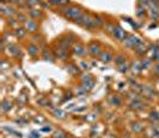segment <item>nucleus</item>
<instances>
[{"instance_id": "f257e3e1", "label": "nucleus", "mask_w": 159, "mask_h": 138, "mask_svg": "<svg viewBox=\"0 0 159 138\" xmlns=\"http://www.w3.org/2000/svg\"><path fill=\"white\" fill-rule=\"evenodd\" d=\"M85 12V10L81 7L80 5H74V4H71L66 7L61 8L60 10V16L62 17L66 20H70V22H73L75 23L80 17L83 16V13Z\"/></svg>"}, {"instance_id": "f03ea898", "label": "nucleus", "mask_w": 159, "mask_h": 138, "mask_svg": "<svg viewBox=\"0 0 159 138\" xmlns=\"http://www.w3.org/2000/svg\"><path fill=\"white\" fill-rule=\"evenodd\" d=\"M75 24L81 26L83 29L90 30V31L98 30L97 29V24H96V15L91 13V12H88V11H85L83 13V16L75 22Z\"/></svg>"}, {"instance_id": "7ed1b4c3", "label": "nucleus", "mask_w": 159, "mask_h": 138, "mask_svg": "<svg viewBox=\"0 0 159 138\" xmlns=\"http://www.w3.org/2000/svg\"><path fill=\"white\" fill-rule=\"evenodd\" d=\"M86 48H88L89 55L91 57H97V58H98V56L102 54V51L104 50L102 43L99 41H97V40H91L86 44Z\"/></svg>"}, {"instance_id": "20e7f679", "label": "nucleus", "mask_w": 159, "mask_h": 138, "mask_svg": "<svg viewBox=\"0 0 159 138\" xmlns=\"http://www.w3.org/2000/svg\"><path fill=\"white\" fill-rule=\"evenodd\" d=\"M122 43H123V45L127 49L134 50V49H136L141 43H143V41H141V38H140L139 36H136V35H128V37L122 42Z\"/></svg>"}, {"instance_id": "39448f33", "label": "nucleus", "mask_w": 159, "mask_h": 138, "mask_svg": "<svg viewBox=\"0 0 159 138\" xmlns=\"http://www.w3.org/2000/svg\"><path fill=\"white\" fill-rule=\"evenodd\" d=\"M110 35L112 36V38H115L116 41L123 42L128 37V35H129V33H128L127 31L121 26V25L116 24L115 26H114V29H112V31H111Z\"/></svg>"}, {"instance_id": "423d86ee", "label": "nucleus", "mask_w": 159, "mask_h": 138, "mask_svg": "<svg viewBox=\"0 0 159 138\" xmlns=\"http://www.w3.org/2000/svg\"><path fill=\"white\" fill-rule=\"evenodd\" d=\"M0 12H1V16L5 17V18H12V17H16V15L18 13L17 10L15 8V6L6 4V2H1L0 4Z\"/></svg>"}, {"instance_id": "0eeeda50", "label": "nucleus", "mask_w": 159, "mask_h": 138, "mask_svg": "<svg viewBox=\"0 0 159 138\" xmlns=\"http://www.w3.org/2000/svg\"><path fill=\"white\" fill-rule=\"evenodd\" d=\"M24 29L26 30L28 33H31V35H36L39 33V30H40V24L37 20L35 19H31V18H28L25 22H24Z\"/></svg>"}, {"instance_id": "6e6552de", "label": "nucleus", "mask_w": 159, "mask_h": 138, "mask_svg": "<svg viewBox=\"0 0 159 138\" xmlns=\"http://www.w3.org/2000/svg\"><path fill=\"white\" fill-rule=\"evenodd\" d=\"M80 81H81V87L85 90H91L95 86V79L91 74H84L80 76Z\"/></svg>"}, {"instance_id": "1a4fd4ad", "label": "nucleus", "mask_w": 159, "mask_h": 138, "mask_svg": "<svg viewBox=\"0 0 159 138\" xmlns=\"http://www.w3.org/2000/svg\"><path fill=\"white\" fill-rule=\"evenodd\" d=\"M71 51L77 57H85L86 54H88V48H86V45H85L84 43H81V42H75V43L73 44V47H72Z\"/></svg>"}, {"instance_id": "9d476101", "label": "nucleus", "mask_w": 159, "mask_h": 138, "mask_svg": "<svg viewBox=\"0 0 159 138\" xmlns=\"http://www.w3.org/2000/svg\"><path fill=\"white\" fill-rule=\"evenodd\" d=\"M26 52L31 58H37L41 55L42 50H41L40 45H37L36 43H29L26 45Z\"/></svg>"}, {"instance_id": "9b49d317", "label": "nucleus", "mask_w": 159, "mask_h": 138, "mask_svg": "<svg viewBox=\"0 0 159 138\" xmlns=\"http://www.w3.org/2000/svg\"><path fill=\"white\" fill-rule=\"evenodd\" d=\"M53 51H54L55 57L57 60L67 61V60L70 58V51H71V50H66V49H62V48H60V47L54 45V47H53Z\"/></svg>"}, {"instance_id": "f8f14e48", "label": "nucleus", "mask_w": 159, "mask_h": 138, "mask_svg": "<svg viewBox=\"0 0 159 138\" xmlns=\"http://www.w3.org/2000/svg\"><path fill=\"white\" fill-rule=\"evenodd\" d=\"M98 60L104 63V65H108V63H110L114 61V52H112L111 50H108V49H104L103 51H102V54L98 56Z\"/></svg>"}, {"instance_id": "ddd939ff", "label": "nucleus", "mask_w": 159, "mask_h": 138, "mask_svg": "<svg viewBox=\"0 0 159 138\" xmlns=\"http://www.w3.org/2000/svg\"><path fill=\"white\" fill-rule=\"evenodd\" d=\"M28 16L30 17L31 19H35V20L40 22L41 19L44 17V12H43V10H42V8H40V7H37V8H29Z\"/></svg>"}, {"instance_id": "4468645a", "label": "nucleus", "mask_w": 159, "mask_h": 138, "mask_svg": "<svg viewBox=\"0 0 159 138\" xmlns=\"http://www.w3.org/2000/svg\"><path fill=\"white\" fill-rule=\"evenodd\" d=\"M41 58H42L43 61H47V62H54L56 57H55L54 51H53L52 49L46 48V49H43L42 52H41Z\"/></svg>"}, {"instance_id": "2eb2a0df", "label": "nucleus", "mask_w": 159, "mask_h": 138, "mask_svg": "<svg viewBox=\"0 0 159 138\" xmlns=\"http://www.w3.org/2000/svg\"><path fill=\"white\" fill-rule=\"evenodd\" d=\"M8 54L13 57H22V50L17 44H8Z\"/></svg>"}, {"instance_id": "dca6fc26", "label": "nucleus", "mask_w": 159, "mask_h": 138, "mask_svg": "<svg viewBox=\"0 0 159 138\" xmlns=\"http://www.w3.org/2000/svg\"><path fill=\"white\" fill-rule=\"evenodd\" d=\"M48 4H50L52 6L64 8L68 5H71V0H47Z\"/></svg>"}, {"instance_id": "f3484780", "label": "nucleus", "mask_w": 159, "mask_h": 138, "mask_svg": "<svg viewBox=\"0 0 159 138\" xmlns=\"http://www.w3.org/2000/svg\"><path fill=\"white\" fill-rule=\"evenodd\" d=\"M116 67L120 65H122V63H125V62H127V56L123 54V52H117V54H115L114 55V61H112Z\"/></svg>"}, {"instance_id": "a211bd4d", "label": "nucleus", "mask_w": 159, "mask_h": 138, "mask_svg": "<svg viewBox=\"0 0 159 138\" xmlns=\"http://www.w3.org/2000/svg\"><path fill=\"white\" fill-rule=\"evenodd\" d=\"M24 1H25V6L28 8H37L43 5L42 0H24Z\"/></svg>"}, {"instance_id": "6ab92c4d", "label": "nucleus", "mask_w": 159, "mask_h": 138, "mask_svg": "<svg viewBox=\"0 0 159 138\" xmlns=\"http://www.w3.org/2000/svg\"><path fill=\"white\" fill-rule=\"evenodd\" d=\"M12 102L8 100V99H4L2 100V102H1V112L2 113H7L11 111V108H12Z\"/></svg>"}, {"instance_id": "aec40b11", "label": "nucleus", "mask_w": 159, "mask_h": 138, "mask_svg": "<svg viewBox=\"0 0 159 138\" xmlns=\"http://www.w3.org/2000/svg\"><path fill=\"white\" fill-rule=\"evenodd\" d=\"M52 114L55 117L56 119H60V120H62V119H65V118H66V112H65L64 110L59 108V107L54 108V110L52 111Z\"/></svg>"}, {"instance_id": "412c9836", "label": "nucleus", "mask_w": 159, "mask_h": 138, "mask_svg": "<svg viewBox=\"0 0 159 138\" xmlns=\"http://www.w3.org/2000/svg\"><path fill=\"white\" fill-rule=\"evenodd\" d=\"M134 51H135V54L138 55V56H140V57H143V55L148 51V47L147 45H145L143 43H141L139 47L136 49H134Z\"/></svg>"}, {"instance_id": "4be33fe9", "label": "nucleus", "mask_w": 159, "mask_h": 138, "mask_svg": "<svg viewBox=\"0 0 159 138\" xmlns=\"http://www.w3.org/2000/svg\"><path fill=\"white\" fill-rule=\"evenodd\" d=\"M13 33H15V36H16L17 38H19V40H20V38H24L28 32H26V30L24 29V26H18L17 29L13 30Z\"/></svg>"}, {"instance_id": "5701e85b", "label": "nucleus", "mask_w": 159, "mask_h": 138, "mask_svg": "<svg viewBox=\"0 0 159 138\" xmlns=\"http://www.w3.org/2000/svg\"><path fill=\"white\" fill-rule=\"evenodd\" d=\"M109 101H110V104L114 105L115 107H119V106L122 105V99H121L117 94H112L111 97L109 98Z\"/></svg>"}, {"instance_id": "b1692460", "label": "nucleus", "mask_w": 159, "mask_h": 138, "mask_svg": "<svg viewBox=\"0 0 159 138\" xmlns=\"http://www.w3.org/2000/svg\"><path fill=\"white\" fill-rule=\"evenodd\" d=\"M136 16L139 17V18L146 17L147 16V8L145 7L143 5H141V4H139V5L136 6Z\"/></svg>"}, {"instance_id": "393cba45", "label": "nucleus", "mask_w": 159, "mask_h": 138, "mask_svg": "<svg viewBox=\"0 0 159 138\" xmlns=\"http://www.w3.org/2000/svg\"><path fill=\"white\" fill-rule=\"evenodd\" d=\"M66 69H67V72L71 74V75H78V74H79V70H80L79 67L75 65H73V63H70L68 65H66Z\"/></svg>"}, {"instance_id": "a878e982", "label": "nucleus", "mask_w": 159, "mask_h": 138, "mask_svg": "<svg viewBox=\"0 0 159 138\" xmlns=\"http://www.w3.org/2000/svg\"><path fill=\"white\" fill-rule=\"evenodd\" d=\"M129 106H130L132 110H140V108L143 107V104L140 99H135V100H132V102H130Z\"/></svg>"}, {"instance_id": "bb28decb", "label": "nucleus", "mask_w": 159, "mask_h": 138, "mask_svg": "<svg viewBox=\"0 0 159 138\" xmlns=\"http://www.w3.org/2000/svg\"><path fill=\"white\" fill-rule=\"evenodd\" d=\"M141 65H143V69H148L153 67V60L152 58H143L141 60Z\"/></svg>"}, {"instance_id": "cd10ccee", "label": "nucleus", "mask_w": 159, "mask_h": 138, "mask_svg": "<svg viewBox=\"0 0 159 138\" xmlns=\"http://www.w3.org/2000/svg\"><path fill=\"white\" fill-rule=\"evenodd\" d=\"M117 69H119V72L120 73H123V74H126L130 69V65H129V62H125V63H122V65H117Z\"/></svg>"}, {"instance_id": "c85d7f7f", "label": "nucleus", "mask_w": 159, "mask_h": 138, "mask_svg": "<svg viewBox=\"0 0 159 138\" xmlns=\"http://www.w3.org/2000/svg\"><path fill=\"white\" fill-rule=\"evenodd\" d=\"M132 129H133V131L134 132H136V133H139V132H141V131L143 130V126L141 123H134L133 124V126H132Z\"/></svg>"}, {"instance_id": "c756f323", "label": "nucleus", "mask_w": 159, "mask_h": 138, "mask_svg": "<svg viewBox=\"0 0 159 138\" xmlns=\"http://www.w3.org/2000/svg\"><path fill=\"white\" fill-rule=\"evenodd\" d=\"M16 18H17V20H18L19 23H22V24H24V22L28 19V18H26V16H25V15H23L22 12H18V13L16 15Z\"/></svg>"}, {"instance_id": "7c9ffc66", "label": "nucleus", "mask_w": 159, "mask_h": 138, "mask_svg": "<svg viewBox=\"0 0 159 138\" xmlns=\"http://www.w3.org/2000/svg\"><path fill=\"white\" fill-rule=\"evenodd\" d=\"M151 72L153 75H157V76H159V61L158 62H156L154 65H153V67L151 68Z\"/></svg>"}, {"instance_id": "2f4dec72", "label": "nucleus", "mask_w": 159, "mask_h": 138, "mask_svg": "<svg viewBox=\"0 0 159 138\" xmlns=\"http://www.w3.org/2000/svg\"><path fill=\"white\" fill-rule=\"evenodd\" d=\"M65 135H66V132H64V131H61V130H57L54 132V138H61V137H64Z\"/></svg>"}, {"instance_id": "473e14b6", "label": "nucleus", "mask_w": 159, "mask_h": 138, "mask_svg": "<svg viewBox=\"0 0 159 138\" xmlns=\"http://www.w3.org/2000/svg\"><path fill=\"white\" fill-rule=\"evenodd\" d=\"M81 70H88V69H90V65L85 62V61H81V63H80V67H79Z\"/></svg>"}, {"instance_id": "72a5a7b5", "label": "nucleus", "mask_w": 159, "mask_h": 138, "mask_svg": "<svg viewBox=\"0 0 159 138\" xmlns=\"http://www.w3.org/2000/svg\"><path fill=\"white\" fill-rule=\"evenodd\" d=\"M30 136H31L30 138H41V135L39 132H36V131H32L31 133H30Z\"/></svg>"}, {"instance_id": "f704fd0d", "label": "nucleus", "mask_w": 159, "mask_h": 138, "mask_svg": "<svg viewBox=\"0 0 159 138\" xmlns=\"http://www.w3.org/2000/svg\"><path fill=\"white\" fill-rule=\"evenodd\" d=\"M42 131H43V132H50V131H52V128H43Z\"/></svg>"}, {"instance_id": "c9c22d12", "label": "nucleus", "mask_w": 159, "mask_h": 138, "mask_svg": "<svg viewBox=\"0 0 159 138\" xmlns=\"http://www.w3.org/2000/svg\"><path fill=\"white\" fill-rule=\"evenodd\" d=\"M1 2H6L7 4V2H11V0H1Z\"/></svg>"}, {"instance_id": "e433bc0d", "label": "nucleus", "mask_w": 159, "mask_h": 138, "mask_svg": "<svg viewBox=\"0 0 159 138\" xmlns=\"http://www.w3.org/2000/svg\"><path fill=\"white\" fill-rule=\"evenodd\" d=\"M61 138H70V137H68V136H67V135H65L64 137H61Z\"/></svg>"}, {"instance_id": "4c0bfd02", "label": "nucleus", "mask_w": 159, "mask_h": 138, "mask_svg": "<svg viewBox=\"0 0 159 138\" xmlns=\"http://www.w3.org/2000/svg\"><path fill=\"white\" fill-rule=\"evenodd\" d=\"M158 77H159V76H158Z\"/></svg>"}]
</instances>
